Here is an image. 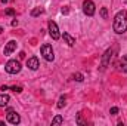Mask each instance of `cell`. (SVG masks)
Here are the masks:
<instances>
[{"label":"cell","mask_w":127,"mask_h":126,"mask_svg":"<svg viewBox=\"0 0 127 126\" xmlns=\"http://www.w3.org/2000/svg\"><path fill=\"white\" fill-rule=\"evenodd\" d=\"M114 31L117 34H124L127 31V12L123 9L120 12H117L115 18H114Z\"/></svg>","instance_id":"obj_1"},{"label":"cell","mask_w":127,"mask_h":126,"mask_svg":"<svg viewBox=\"0 0 127 126\" xmlns=\"http://www.w3.org/2000/svg\"><path fill=\"white\" fill-rule=\"evenodd\" d=\"M21 68H22L21 67V63L16 61V60H10V61H7V64L4 65V70L9 74H18L21 71Z\"/></svg>","instance_id":"obj_2"},{"label":"cell","mask_w":127,"mask_h":126,"mask_svg":"<svg viewBox=\"0 0 127 126\" xmlns=\"http://www.w3.org/2000/svg\"><path fill=\"white\" fill-rule=\"evenodd\" d=\"M40 51H41V55H43V58H44L46 61L50 63V61L55 60V54H53V48H52V45H47V43H46V45L41 46Z\"/></svg>","instance_id":"obj_3"},{"label":"cell","mask_w":127,"mask_h":126,"mask_svg":"<svg viewBox=\"0 0 127 126\" xmlns=\"http://www.w3.org/2000/svg\"><path fill=\"white\" fill-rule=\"evenodd\" d=\"M83 12H84V15H87V16H93L95 12H96L95 3H93L92 0H84V1H83Z\"/></svg>","instance_id":"obj_4"},{"label":"cell","mask_w":127,"mask_h":126,"mask_svg":"<svg viewBox=\"0 0 127 126\" xmlns=\"http://www.w3.org/2000/svg\"><path fill=\"white\" fill-rule=\"evenodd\" d=\"M6 120H7L10 125H18V123L21 122V117H19V114H18L15 110H7V113H6Z\"/></svg>","instance_id":"obj_5"},{"label":"cell","mask_w":127,"mask_h":126,"mask_svg":"<svg viewBox=\"0 0 127 126\" xmlns=\"http://www.w3.org/2000/svg\"><path fill=\"white\" fill-rule=\"evenodd\" d=\"M112 54H114V49H108L105 54H103V57H102V61H100V71H103L109 63H111V58H112Z\"/></svg>","instance_id":"obj_6"},{"label":"cell","mask_w":127,"mask_h":126,"mask_svg":"<svg viewBox=\"0 0 127 126\" xmlns=\"http://www.w3.org/2000/svg\"><path fill=\"white\" fill-rule=\"evenodd\" d=\"M47 27H49V34H50V37H52L53 40H58V39L61 37L59 28H58V25H56V22H55V21H49Z\"/></svg>","instance_id":"obj_7"},{"label":"cell","mask_w":127,"mask_h":126,"mask_svg":"<svg viewBox=\"0 0 127 126\" xmlns=\"http://www.w3.org/2000/svg\"><path fill=\"white\" fill-rule=\"evenodd\" d=\"M27 67H28L30 70H32V71H35V70H38L40 63H38V60H37L35 57H31V58L27 60Z\"/></svg>","instance_id":"obj_8"},{"label":"cell","mask_w":127,"mask_h":126,"mask_svg":"<svg viewBox=\"0 0 127 126\" xmlns=\"http://www.w3.org/2000/svg\"><path fill=\"white\" fill-rule=\"evenodd\" d=\"M15 49H16V42H15V40L7 42V45L4 46V55H10Z\"/></svg>","instance_id":"obj_9"},{"label":"cell","mask_w":127,"mask_h":126,"mask_svg":"<svg viewBox=\"0 0 127 126\" xmlns=\"http://www.w3.org/2000/svg\"><path fill=\"white\" fill-rule=\"evenodd\" d=\"M62 37H64V40H65V43H66L68 46H74V45H75V39H74L69 33H64Z\"/></svg>","instance_id":"obj_10"},{"label":"cell","mask_w":127,"mask_h":126,"mask_svg":"<svg viewBox=\"0 0 127 126\" xmlns=\"http://www.w3.org/2000/svg\"><path fill=\"white\" fill-rule=\"evenodd\" d=\"M118 67H120V70H121L123 73H127V55H123V57H121Z\"/></svg>","instance_id":"obj_11"},{"label":"cell","mask_w":127,"mask_h":126,"mask_svg":"<svg viewBox=\"0 0 127 126\" xmlns=\"http://www.w3.org/2000/svg\"><path fill=\"white\" fill-rule=\"evenodd\" d=\"M9 95H6V94H1L0 95V107H6L7 104H9Z\"/></svg>","instance_id":"obj_12"},{"label":"cell","mask_w":127,"mask_h":126,"mask_svg":"<svg viewBox=\"0 0 127 126\" xmlns=\"http://www.w3.org/2000/svg\"><path fill=\"white\" fill-rule=\"evenodd\" d=\"M41 13H44V9L43 7H34L31 10V16H38Z\"/></svg>","instance_id":"obj_13"},{"label":"cell","mask_w":127,"mask_h":126,"mask_svg":"<svg viewBox=\"0 0 127 126\" xmlns=\"http://www.w3.org/2000/svg\"><path fill=\"white\" fill-rule=\"evenodd\" d=\"M65 101H66V96H65V95H61V98H59V101H58L56 107H58V108H64V107H65V104H66Z\"/></svg>","instance_id":"obj_14"},{"label":"cell","mask_w":127,"mask_h":126,"mask_svg":"<svg viewBox=\"0 0 127 126\" xmlns=\"http://www.w3.org/2000/svg\"><path fill=\"white\" fill-rule=\"evenodd\" d=\"M72 80H75V82H83V80H84V76H83L81 73H74V74H72Z\"/></svg>","instance_id":"obj_15"},{"label":"cell","mask_w":127,"mask_h":126,"mask_svg":"<svg viewBox=\"0 0 127 126\" xmlns=\"http://www.w3.org/2000/svg\"><path fill=\"white\" fill-rule=\"evenodd\" d=\"M64 122V119H62V116H56L53 120H52V125H61Z\"/></svg>","instance_id":"obj_16"},{"label":"cell","mask_w":127,"mask_h":126,"mask_svg":"<svg viewBox=\"0 0 127 126\" xmlns=\"http://www.w3.org/2000/svg\"><path fill=\"white\" fill-rule=\"evenodd\" d=\"M100 16L103 19H108V10H106V7H102L100 9Z\"/></svg>","instance_id":"obj_17"},{"label":"cell","mask_w":127,"mask_h":126,"mask_svg":"<svg viewBox=\"0 0 127 126\" xmlns=\"http://www.w3.org/2000/svg\"><path fill=\"white\" fill-rule=\"evenodd\" d=\"M10 89H12L13 92H16V94H21V92H22V88H21V86H12Z\"/></svg>","instance_id":"obj_18"},{"label":"cell","mask_w":127,"mask_h":126,"mask_svg":"<svg viewBox=\"0 0 127 126\" xmlns=\"http://www.w3.org/2000/svg\"><path fill=\"white\" fill-rule=\"evenodd\" d=\"M77 122H78V125H86V122L81 119V113H78V114H77Z\"/></svg>","instance_id":"obj_19"},{"label":"cell","mask_w":127,"mask_h":126,"mask_svg":"<svg viewBox=\"0 0 127 126\" xmlns=\"http://www.w3.org/2000/svg\"><path fill=\"white\" fill-rule=\"evenodd\" d=\"M4 15H9V16L15 15V9H6V10H4Z\"/></svg>","instance_id":"obj_20"},{"label":"cell","mask_w":127,"mask_h":126,"mask_svg":"<svg viewBox=\"0 0 127 126\" xmlns=\"http://www.w3.org/2000/svg\"><path fill=\"white\" fill-rule=\"evenodd\" d=\"M118 113V107H111V110H109V114H112V116H115Z\"/></svg>","instance_id":"obj_21"},{"label":"cell","mask_w":127,"mask_h":126,"mask_svg":"<svg viewBox=\"0 0 127 126\" xmlns=\"http://www.w3.org/2000/svg\"><path fill=\"white\" fill-rule=\"evenodd\" d=\"M61 12H62L64 15H68V13H69V7H68V6H64L62 9H61Z\"/></svg>","instance_id":"obj_22"},{"label":"cell","mask_w":127,"mask_h":126,"mask_svg":"<svg viewBox=\"0 0 127 126\" xmlns=\"http://www.w3.org/2000/svg\"><path fill=\"white\" fill-rule=\"evenodd\" d=\"M16 25H18V19H13L12 21V27H16Z\"/></svg>","instance_id":"obj_23"},{"label":"cell","mask_w":127,"mask_h":126,"mask_svg":"<svg viewBox=\"0 0 127 126\" xmlns=\"http://www.w3.org/2000/svg\"><path fill=\"white\" fill-rule=\"evenodd\" d=\"M19 58H21V60H22V58H25V54H24V52H21V54H19Z\"/></svg>","instance_id":"obj_24"},{"label":"cell","mask_w":127,"mask_h":126,"mask_svg":"<svg viewBox=\"0 0 127 126\" xmlns=\"http://www.w3.org/2000/svg\"><path fill=\"white\" fill-rule=\"evenodd\" d=\"M9 1H13V0H1V3H9Z\"/></svg>","instance_id":"obj_25"},{"label":"cell","mask_w":127,"mask_h":126,"mask_svg":"<svg viewBox=\"0 0 127 126\" xmlns=\"http://www.w3.org/2000/svg\"><path fill=\"white\" fill-rule=\"evenodd\" d=\"M1 31H3V28H1V27H0V33H1Z\"/></svg>","instance_id":"obj_26"}]
</instances>
